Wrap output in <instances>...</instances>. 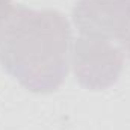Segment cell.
I'll use <instances>...</instances> for the list:
<instances>
[{"label": "cell", "instance_id": "6da1fadb", "mask_svg": "<svg viewBox=\"0 0 130 130\" xmlns=\"http://www.w3.org/2000/svg\"><path fill=\"white\" fill-rule=\"evenodd\" d=\"M70 41V23L61 12L18 5L0 42V64L26 89L48 94L68 73Z\"/></svg>", "mask_w": 130, "mask_h": 130}, {"label": "cell", "instance_id": "7a4b0ae2", "mask_svg": "<svg viewBox=\"0 0 130 130\" xmlns=\"http://www.w3.org/2000/svg\"><path fill=\"white\" fill-rule=\"evenodd\" d=\"M124 65L123 50L107 39L79 36L73 45V70L77 82L91 91L117 83Z\"/></svg>", "mask_w": 130, "mask_h": 130}, {"label": "cell", "instance_id": "3957f363", "mask_svg": "<svg viewBox=\"0 0 130 130\" xmlns=\"http://www.w3.org/2000/svg\"><path fill=\"white\" fill-rule=\"evenodd\" d=\"M73 21L85 36L124 41L130 33V12L113 0H79Z\"/></svg>", "mask_w": 130, "mask_h": 130}, {"label": "cell", "instance_id": "277c9868", "mask_svg": "<svg viewBox=\"0 0 130 130\" xmlns=\"http://www.w3.org/2000/svg\"><path fill=\"white\" fill-rule=\"evenodd\" d=\"M14 8H15L14 5H11V6H0V42H2V38L5 35V29L8 26V21H9V18H11V15L14 12Z\"/></svg>", "mask_w": 130, "mask_h": 130}, {"label": "cell", "instance_id": "5b68a950", "mask_svg": "<svg viewBox=\"0 0 130 130\" xmlns=\"http://www.w3.org/2000/svg\"><path fill=\"white\" fill-rule=\"evenodd\" d=\"M113 2H117L120 6H123L124 9H127L130 12V0H113Z\"/></svg>", "mask_w": 130, "mask_h": 130}, {"label": "cell", "instance_id": "8992f818", "mask_svg": "<svg viewBox=\"0 0 130 130\" xmlns=\"http://www.w3.org/2000/svg\"><path fill=\"white\" fill-rule=\"evenodd\" d=\"M123 44H124V48H126V52H127V55H129V58H130V33L127 35V38L123 41Z\"/></svg>", "mask_w": 130, "mask_h": 130}, {"label": "cell", "instance_id": "52a82bcc", "mask_svg": "<svg viewBox=\"0 0 130 130\" xmlns=\"http://www.w3.org/2000/svg\"><path fill=\"white\" fill-rule=\"evenodd\" d=\"M12 0H0V6H11Z\"/></svg>", "mask_w": 130, "mask_h": 130}]
</instances>
